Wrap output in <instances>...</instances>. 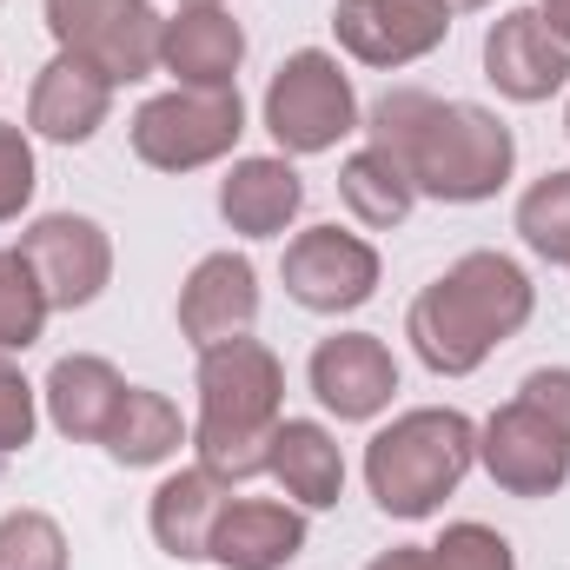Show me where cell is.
Instances as JSON below:
<instances>
[{"label":"cell","mask_w":570,"mask_h":570,"mask_svg":"<svg viewBox=\"0 0 570 570\" xmlns=\"http://www.w3.org/2000/svg\"><path fill=\"white\" fill-rule=\"evenodd\" d=\"M365 140L385 146L412 173L419 199H444V206L498 199L518 166V140L491 107L438 100L425 87H385L365 107Z\"/></svg>","instance_id":"1"},{"label":"cell","mask_w":570,"mask_h":570,"mask_svg":"<svg viewBox=\"0 0 570 570\" xmlns=\"http://www.w3.org/2000/svg\"><path fill=\"white\" fill-rule=\"evenodd\" d=\"M538 312V285L504 253H464L412 298L405 338L438 379H471L504 338H518Z\"/></svg>","instance_id":"2"},{"label":"cell","mask_w":570,"mask_h":570,"mask_svg":"<svg viewBox=\"0 0 570 570\" xmlns=\"http://www.w3.org/2000/svg\"><path fill=\"white\" fill-rule=\"evenodd\" d=\"M285 419V365L273 358V345L226 338L199 352V425H193V451L199 464L233 491L266 478V444L273 425Z\"/></svg>","instance_id":"3"},{"label":"cell","mask_w":570,"mask_h":570,"mask_svg":"<svg viewBox=\"0 0 570 570\" xmlns=\"http://www.w3.org/2000/svg\"><path fill=\"white\" fill-rule=\"evenodd\" d=\"M471 464H478V425L458 405H419V412H399L365 444V491L385 518L419 524L444 511V498L464 484Z\"/></svg>","instance_id":"4"},{"label":"cell","mask_w":570,"mask_h":570,"mask_svg":"<svg viewBox=\"0 0 570 570\" xmlns=\"http://www.w3.org/2000/svg\"><path fill=\"white\" fill-rule=\"evenodd\" d=\"M266 134L279 140L285 159H312V153H332L345 134H358V94H352V73L338 67V53L325 47H298L285 53L266 100Z\"/></svg>","instance_id":"5"},{"label":"cell","mask_w":570,"mask_h":570,"mask_svg":"<svg viewBox=\"0 0 570 570\" xmlns=\"http://www.w3.org/2000/svg\"><path fill=\"white\" fill-rule=\"evenodd\" d=\"M246 134V100H239V87H173V94H153L140 114H134V127H127V140L140 153L153 173H199V166H213V159H226L233 146Z\"/></svg>","instance_id":"6"},{"label":"cell","mask_w":570,"mask_h":570,"mask_svg":"<svg viewBox=\"0 0 570 570\" xmlns=\"http://www.w3.org/2000/svg\"><path fill=\"white\" fill-rule=\"evenodd\" d=\"M47 33L60 53L100 67L114 87H134L146 73H159V13L153 0H40Z\"/></svg>","instance_id":"7"},{"label":"cell","mask_w":570,"mask_h":570,"mask_svg":"<svg viewBox=\"0 0 570 570\" xmlns=\"http://www.w3.org/2000/svg\"><path fill=\"white\" fill-rule=\"evenodd\" d=\"M13 253L33 266V279H40V292H47L53 312H87V305L114 285V239H107V226L87 219V213H40V219L20 233Z\"/></svg>","instance_id":"8"},{"label":"cell","mask_w":570,"mask_h":570,"mask_svg":"<svg viewBox=\"0 0 570 570\" xmlns=\"http://www.w3.org/2000/svg\"><path fill=\"white\" fill-rule=\"evenodd\" d=\"M279 279H285V298L305 305V312H325V318L358 312L379 292V246L345 233V226H305L285 246Z\"/></svg>","instance_id":"9"},{"label":"cell","mask_w":570,"mask_h":570,"mask_svg":"<svg viewBox=\"0 0 570 570\" xmlns=\"http://www.w3.org/2000/svg\"><path fill=\"white\" fill-rule=\"evenodd\" d=\"M478 464L511 498H558L570 484V438L524 399H511L478 425Z\"/></svg>","instance_id":"10"},{"label":"cell","mask_w":570,"mask_h":570,"mask_svg":"<svg viewBox=\"0 0 570 570\" xmlns=\"http://www.w3.org/2000/svg\"><path fill=\"white\" fill-rule=\"evenodd\" d=\"M305 379H312V399L338 425H372L399 399V358H392V345L379 332H332V338H318Z\"/></svg>","instance_id":"11"},{"label":"cell","mask_w":570,"mask_h":570,"mask_svg":"<svg viewBox=\"0 0 570 570\" xmlns=\"http://www.w3.org/2000/svg\"><path fill=\"white\" fill-rule=\"evenodd\" d=\"M332 33L358 67H412L444 47L451 33V7L444 0H338L332 7Z\"/></svg>","instance_id":"12"},{"label":"cell","mask_w":570,"mask_h":570,"mask_svg":"<svg viewBox=\"0 0 570 570\" xmlns=\"http://www.w3.org/2000/svg\"><path fill=\"white\" fill-rule=\"evenodd\" d=\"M484 80L504 100L538 107V100H551V94L570 87V47L551 33V20L538 7H511L484 33Z\"/></svg>","instance_id":"13"},{"label":"cell","mask_w":570,"mask_h":570,"mask_svg":"<svg viewBox=\"0 0 570 570\" xmlns=\"http://www.w3.org/2000/svg\"><path fill=\"white\" fill-rule=\"evenodd\" d=\"M259 325V273L246 253H206L179 285V338L193 352L246 338Z\"/></svg>","instance_id":"14"},{"label":"cell","mask_w":570,"mask_h":570,"mask_svg":"<svg viewBox=\"0 0 570 570\" xmlns=\"http://www.w3.org/2000/svg\"><path fill=\"white\" fill-rule=\"evenodd\" d=\"M114 114V80L73 53H53L40 73H33V94H27V127L53 146H87Z\"/></svg>","instance_id":"15"},{"label":"cell","mask_w":570,"mask_h":570,"mask_svg":"<svg viewBox=\"0 0 570 570\" xmlns=\"http://www.w3.org/2000/svg\"><path fill=\"white\" fill-rule=\"evenodd\" d=\"M305 511L292 498H226L206 558L219 570H285L305 551Z\"/></svg>","instance_id":"16"},{"label":"cell","mask_w":570,"mask_h":570,"mask_svg":"<svg viewBox=\"0 0 570 570\" xmlns=\"http://www.w3.org/2000/svg\"><path fill=\"white\" fill-rule=\"evenodd\" d=\"M159 67L179 80V87H239V67H246V27L226 13V7H179L166 27H159Z\"/></svg>","instance_id":"17"},{"label":"cell","mask_w":570,"mask_h":570,"mask_svg":"<svg viewBox=\"0 0 570 570\" xmlns=\"http://www.w3.org/2000/svg\"><path fill=\"white\" fill-rule=\"evenodd\" d=\"M305 206V179L285 153H253L233 159V173L219 179V219L246 239H279Z\"/></svg>","instance_id":"18"},{"label":"cell","mask_w":570,"mask_h":570,"mask_svg":"<svg viewBox=\"0 0 570 570\" xmlns=\"http://www.w3.org/2000/svg\"><path fill=\"white\" fill-rule=\"evenodd\" d=\"M120 399H127V379H120L114 358H100V352H67V358H53V372H47V385H40V405H47L53 431L73 438V444H100L107 425H114V412H120Z\"/></svg>","instance_id":"19"},{"label":"cell","mask_w":570,"mask_h":570,"mask_svg":"<svg viewBox=\"0 0 570 570\" xmlns=\"http://www.w3.org/2000/svg\"><path fill=\"white\" fill-rule=\"evenodd\" d=\"M266 478L298 511H332L345 498V451L318 419H279L266 444Z\"/></svg>","instance_id":"20"},{"label":"cell","mask_w":570,"mask_h":570,"mask_svg":"<svg viewBox=\"0 0 570 570\" xmlns=\"http://www.w3.org/2000/svg\"><path fill=\"white\" fill-rule=\"evenodd\" d=\"M226 498H233V491H226L206 464H186V471L159 478V491H153V504H146L153 544H159L166 558H179V564H199L206 544H213V524H219Z\"/></svg>","instance_id":"21"},{"label":"cell","mask_w":570,"mask_h":570,"mask_svg":"<svg viewBox=\"0 0 570 570\" xmlns=\"http://www.w3.org/2000/svg\"><path fill=\"white\" fill-rule=\"evenodd\" d=\"M179 444H186V419H179V405H173L166 392H153V385H127L114 425L100 438V451H107L120 471H153V464L179 458Z\"/></svg>","instance_id":"22"},{"label":"cell","mask_w":570,"mask_h":570,"mask_svg":"<svg viewBox=\"0 0 570 570\" xmlns=\"http://www.w3.org/2000/svg\"><path fill=\"white\" fill-rule=\"evenodd\" d=\"M338 199H345V213L358 219V226H372V233H392V226H405L412 219V206H419V186H412V173L385 153V146H358L345 166H338Z\"/></svg>","instance_id":"23"},{"label":"cell","mask_w":570,"mask_h":570,"mask_svg":"<svg viewBox=\"0 0 570 570\" xmlns=\"http://www.w3.org/2000/svg\"><path fill=\"white\" fill-rule=\"evenodd\" d=\"M518 233H524V246H531L538 259L570 266V166H558V173H544V179L524 186V199H518Z\"/></svg>","instance_id":"24"},{"label":"cell","mask_w":570,"mask_h":570,"mask_svg":"<svg viewBox=\"0 0 570 570\" xmlns=\"http://www.w3.org/2000/svg\"><path fill=\"white\" fill-rule=\"evenodd\" d=\"M47 318H53V305L33 279V266L0 246V352H27L47 332Z\"/></svg>","instance_id":"25"},{"label":"cell","mask_w":570,"mask_h":570,"mask_svg":"<svg viewBox=\"0 0 570 570\" xmlns=\"http://www.w3.org/2000/svg\"><path fill=\"white\" fill-rule=\"evenodd\" d=\"M0 570H67V531L47 511H7L0 518Z\"/></svg>","instance_id":"26"},{"label":"cell","mask_w":570,"mask_h":570,"mask_svg":"<svg viewBox=\"0 0 570 570\" xmlns=\"http://www.w3.org/2000/svg\"><path fill=\"white\" fill-rule=\"evenodd\" d=\"M431 570H518V551L504 531L464 518V524H444V538L431 544Z\"/></svg>","instance_id":"27"},{"label":"cell","mask_w":570,"mask_h":570,"mask_svg":"<svg viewBox=\"0 0 570 570\" xmlns=\"http://www.w3.org/2000/svg\"><path fill=\"white\" fill-rule=\"evenodd\" d=\"M33 186H40V166H33V140L27 127L0 120V226L20 219L33 206Z\"/></svg>","instance_id":"28"},{"label":"cell","mask_w":570,"mask_h":570,"mask_svg":"<svg viewBox=\"0 0 570 570\" xmlns=\"http://www.w3.org/2000/svg\"><path fill=\"white\" fill-rule=\"evenodd\" d=\"M33 431H40V392H33V385H27V372L0 352V458L27 451V444H33Z\"/></svg>","instance_id":"29"},{"label":"cell","mask_w":570,"mask_h":570,"mask_svg":"<svg viewBox=\"0 0 570 570\" xmlns=\"http://www.w3.org/2000/svg\"><path fill=\"white\" fill-rule=\"evenodd\" d=\"M518 399H524L538 419H551V425L570 438V365H538V372H524Z\"/></svg>","instance_id":"30"},{"label":"cell","mask_w":570,"mask_h":570,"mask_svg":"<svg viewBox=\"0 0 570 570\" xmlns=\"http://www.w3.org/2000/svg\"><path fill=\"white\" fill-rule=\"evenodd\" d=\"M365 570H431V544H392V551H379Z\"/></svg>","instance_id":"31"},{"label":"cell","mask_w":570,"mask_h":570,"mask_svg":"<svg viewBox=\"0 0 570 570\" xmlns=\"http://www.w3.org/2000/svg\"><path fill=\"white\" fill-rule=\"evenodd\" d=\"M538 13L551 20V33H558V40L570 47V0H538Z\"/></svg>","instance_id":"32"},{"label":"cell","mask_w":570,"mask_h":570,"mask_svg":"<svg viewBox=\"0 0 570 570\" xmlns=\"http://www.w3.org/2000/svg\"><path fill=\"white\" fill-rule=\"evenodd\" d=\"M451 13H471V7H491V0H444Z\"/></svg>","instance_id":"33"},{"label":"cell","mask_w":570,"mask_h":570,"mask_svg":"<svg viewBox=\"0 0 570 570\" xmlns=\"http://www.w3.org/2000/svg\"><path fill=\"white\" fill-rule=\"evenodd\" d=\"M179 7H226V0H179Z\"/></svg>","instance_id":"34"},{"label":"cell","mask_w":570,"mask_h":570,"mask_svg":"<svg viewBox=\"0 0 570 570\" xmlns=\"http://www.w3.org/2000/svg\"><path fill=\"white\" fill-rule=\"evenodd\" d=\"M564 134H570V107H564Z\"/></svg>","instance_id":"35"}]
</instances>
